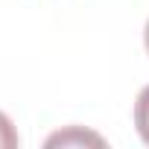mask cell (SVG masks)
I'll return each mask as SVG.
<instances>
[{
	"label": "cell",
	"instance_id": "cell-2",
	"mask_svg": "<svg viewBox=\"0 0 149 149\" xmlns=\"http://www.w3.org/2000/svg\"><path fill=\"white\" fill-rule=\"evenodd\" d=\"M82 140H94V143H102L100 134H91V132H79V129H67V132H58L47 140V146H56V143H82Z\"/></svg>",
	"mask_w": 149,
	"mask_h": 149
},
{
	"label": "cell",
	"instance_id": "cell-1",
	"mask_svg": "<svg viewBox=\"0 0 149 149\" xmlns=\"http://www.w3.org/2000/svg\"><path fill=\"white\" fill-rule=\"evenodd\" d=\"M134 129H137L140 140L149 146V85L140 88V94L134 100Z\"/></svg>",
	"mask_w": 149,
	"mask_h": 149
},
{
	"label": "cell",
	"instance_id": "cell-3",
	"mask_svg": "<svg viewBox=\"0 0 149 149\" xmlns=\"http://www.w3.org/2000/svg\"><path fill=\"white\" fill-rule=\"evenodd\" d=\"M18 146V132L12 126V120L0 111V149H15Z\"/></svg>",
	"mask_w": 149,
	"mask_h": 149
},
{
	"label": "cell",
	"instance_id": "cell-4",
	"mask_svg": "<svg viewBox=\"0 0 149 149\" xmlns=\"http://www.w3.org/2000/svg\"><path fill=\"white\" fill-rule=\"evenodd\" d=\"M143 47H146V53H149V21H146V29H143Z\"/></svg>",
	"mask_w": 149,
	"mask_h": 149
}]
</instances>
